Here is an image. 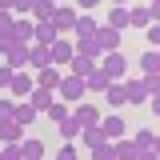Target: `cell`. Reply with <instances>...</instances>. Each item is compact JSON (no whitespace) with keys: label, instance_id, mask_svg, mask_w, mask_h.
Listing matches in <instances>:
<instances>
[{"label":"cell","instance_id":"obj_16","mask_svg":"<svg viewBox=\"0 0 160 160\" xmlns=\"http://www.w3.org/2000/svg\"><path fill=\"white\" fill-rule=\"evenodd\" d=\"M52 100H56V92H52V88H32V96H28V104L36 108V116H44Z\"/></svg>","mask_w":160,"mask_h":160},{"label":"cell","instance_id":"obj_20","mask_svg":"<svg viewBox=\"0 0 160 160\" xmlns=\"http://www.w3.org/2000/svg\"><path fill=\"white\" fill-rule=\"evenodd\" d=\"M104 100H108L112 108H124V104H128V92H124V80H112V84L104 88Z\"/></svg>","mask_w":160,"mask_h":160},{"label":"cell","instance_id":"obj_35","mask_svg":"<svg viewBox=\"0 0 160 160\" xmlns=\"http://www.w3.org/2000/svg\"><path fill=\"white\" fill-rule=\"evenodd\" d=\"M0 156L4 160H24V152H20V144H0Z\"/></svg>","mask_w":160,"mask_h":160},{"label":"cell","instance_id":"obj_11","mask_svg":"<svg viewBox=\"0 0 160 160\" xmlns=\"http://www.w3.org/2000/svg\"><path fill=\"white\" fill-rule=\"evenodd\" d=\"M48 64H52V48L32 44V48H28V72H40V68H48Z\"/></svg>","mask_w":160,"mask_h":160},{"label":"cell","instance_id":"obj_3","mask_svg":"<svg viewBox=\"0 0 160 160\" xmlns=\"http://www.w3.org/2000/svg\"><path fill=\"white\" fill-rule=\"evenodd\" d=\"M32 88H36V76H32L28 68H20V72H12V84H8V92H12V100H28V96H32Z\"/></svg>","mask_w":160,"mask_h":160},{"label":"cell","instance_id":"obj_19","mask_svg":"<svg viewBox=\"0 0 160 160\" xmlns=\"http://www.w3.org/2000/svg\"><path fill=\"white\" fill-rule=\"evenodd\" d=\"M92 68H96V60H88V56H72L64 72H68V76H76V80H84L88 72H92Z\"/></svg>","mask_w":160,"mask_h":160},{"label":"cell","instance_id":"obj_34","mask_svg":"<svg viewBox=\"0 0 160 160\" xmlns=\"http://www.w3.org/2000/svg\"><path fill=\"white\" fill-rule=\"evenodd\" d=\"M12 112H16V100H12V96H0V120H12Z\"/></svg>","mask_w":160,"mask_h":160},{"label":"cell","instance_id":"obj_22","mask_svg":"<svg viewBox=\"0 0 160 160\" xmlns=\"http://www.w3.org/2000/svg\"><path fill=\"white\" fill-rule=\"evenodd\" d=\"M104 28H112V32H124V28H128V8H116V4H112V12L104 16Z\"/></svg>","mask_w":160,"mask_h":160},{"label":"cell","instance_id":"obj_27","mask_svg":"<svg viewBox=\"0 0 160 160\" xmlns=\"http://www.w3.org/2000/svg\"><path fill=\"white\" fill-rule=\"evenodd\" d=\"M124 92H128V104H148V92H144V84L136 80H124Z\"/></svg>","mask_w":160,"mask_h":160},{"label":"cell","instance_id":"obj_38","mask_svg":"<svg viewBox=\"0 0 160 160\" xmlns=\"http://www.w3.org/2000/svg\"><path fill=\"white\" fill-rule=\"evenodd\" d=\"M8 84H12V68L0 60V88H8Z\"/></svg>","mask_w":160,"mask_h":160},{"label":"cell","instance_id":"obj_40","mask_svg":"<svg viewBox=\"0 0 160 160\" xmlns=\"http://www.w3.org/2000/svg\"><path fill=\"white\" fill-rule=\"evenodd\" d=\"M12 20H16L12 12H0V32H12Z\"/></svg>","mask_w":160,"mask_h":160},{"label":"cell","instance_id":"obj_43","mask_svg":"<svg viewBox=\"0 0 160 160\" xmlns=\"http://www.w3.org/2000/svg\"><path fill=\"white\" fill-rule=\"evenodd\" d=\"M148 108H152V112L160 116V92H156V96H148Z\"/></svg>","mask_w":160,"mask_h":160},{"label":"cell","instance_id":"obj_9","mask_svg":"<svg viewBox=\"0 0 160 160\" xmlns=\"http://www.w3.org/2000/svg\"><path fill=\"white\" fill-rule=\"evenodd\" d=\"M96 48H100V56H104V52H120V32H112V28L100 24L96 28Z\"/></svg>","mask_w":160,"mask_h":160},{"label":"cell","instance_id":"obj_21","mask_svg":"<svg viewBox=\"0 0 160 160\" xmlns=\"http://www.w3.org/2000/svg\"><path fill=\"white\" fill-rule=\"evenodd\" d=\"M152 24V16H148V4H136V8H128V28H148Z\"/></svg>","mask_w":160,"mask_h":160},{"label":"cell","instance_id":"obj_17","mask_svg":"<svg viewBox=\"0 0 160 160\" xmlns=\"http://www.w3.org/2000/svg\"><path fill=\"white\" fill-rule=\"evenodd\" d=\"M140 76H160V56H156V48H144V52H140Z\"/></svg>","mask_w":160,"mask_h":160},{"label":"cell","instance_id":"obj_46","mask_svg":"<svg viewBox=\"0 0 160 160\" xmlns=\"http://www.w3.org/2000/svg\"><path fill=\"white\" fill-rule=\"evenodd\" d=\"M112 4H116V8H128V4H132V0H112Z\"/></svg>","mask_w":160,"mask_h":160},{"label":"cell","instance_id":"obj_37","mask_svg":"<svg viewBox=\"0 0 160 160\" xmlns=\"http://www.w3.org/2000/svg\"><path fill=\"white\" fill-rule=\"evenodd\" d=\"M144 40H148L152 48H160V24H148V28H144Z\"/></svg>","mask_w":160,"mask_h":160},{"label":"cell","instance_id":"obj_41","mask_svg":"<svg viewBox=\"0 0 160 160\" xmlns=\"http://www.w3.org/2000/svg\"><path fill=\"white\" fill-rule=\"evenodd\" d=\"M148 16H152V24H160V0H148Z\"/></svg>","mask_w":160,"mask_h":160},{"label":"cell","instance_id":"obj_1","mask_svg":"<svg viewBox=\"0 0 160 160\" xmlns=\"http://www.w3.org/2000/svg\"><path fill=\"white\" fill-rule=\"evenodd\" d=\"M96 64H100V72L108 80H128V56L124 52H104Z\"/></svg>","mask_w":160,"mask_h":160},{"label":"cell","instance_id":"obj_25","mask_svg":"<svg viewBox=\"0 0 160 160\" xmlns=\"http://www.w3.org/2000/svg\"><path fill=\"white\" fill-rule=\"evenodd\" d=\"M32 44H40V48H52V44H56V28H52V24H36Z\"/></svg>","mask_w":160,"mask_h":160},{"label":"cell","instance_id":"obj_29","mask_svg":"<svg viewBox=\"0 0 160 160\" xmlns=\"http://www.w3.org/2000/svg\"><path fill=\"white\" fill-rule=\"evenodd\" d=\"M68 112H72V108H68V104H64V100H52V104H48V112H44V116L52 120V124H60V120L68 116Z\"/></svg>","mask_w":160,"mask_h":160},{"label":"cell","instance_id":"obj_39","mask_svg":"<svg viewBox=\"0 0 160 160\" xmlns=\"http://www.w3.org/2000/svg\"><path fill=\"white\" fill-rule=\"evenodd\" d=\"M32 4H36V0H16V16H28V12H32Z\"/></svg>","mask_w":160,"mask_h":160},{"label":"cell","instance_id":"obj_47","mask_svg":"<svg viewBox=\"0 0 160 160\" xmlns=\"http://www.w3.org/2000/svg\"><path fill=\"white\" fill-rule=\"evenodd\" d=\"M56 4H60V0H56ZM64 4H72V0H64Z\"/></svg>","mask_w":160,"mask_h":160},{"label":"cell","instance_id":"obj_14","mask_svg":"<svg viewBox=\"0 0 160 160\" xmlns=\"http://www.w3.org/2000/svg\"><path fill=\"white\" fill-rule=\"evenodd\" d=\"M56 132H60V140H64V144H76V136H80V120L68 112V116L56 124Z\"/></svg>","mask_w":160,"mask_h":160},{"label":"cell","instance_id":"obj_30","mask_svg":"<svg viewBox=\"0 0 160 160\" xmlns=\"http://www.w3.org/2000/svg\"><path fill=\"white\" fill-rule=\"evenodd\" d=\"M80 144H88V148H96V144H104V132H100V128H80Z\"/></svg>","mask_w":160,"mask_h":160},{"label":"cell","instance_id":"obj_8","mask_svg":"<svg viewBox=\"0 0 160 160\" xmlns=\"http://www.w3.org/2000/svg\"><path fill=\"white\" fill-rule=\"evenodd\" d=\"M28 48H32V44H16V48H8L0 60H4L12 72H20V68H28Z\"/></svg>","mask_w":160,"mask_h":160},{"label":"cell","instance_id":"obj_26","mask_svg":"<svg viewBox=\"0 0 160 160\" xmlns=\"http://www.w3.org/2000/svg\"><path fill=\"white\" fill-rule=\"evenodd\" d=\"M12 120H16L20 128H28V124L36 120V108H32L28 100H16V112H12Z\"/></svg>","mask_w":160,"mask_h":160},{"label":"cell","instance_id":"obj_12","mask_svg":"<svg viewBox=\"0 0 160 160\" xmlns=\"http://www.w3.org/2000/svg\"><path fill=\"white\" fill-rule=\"evenodd\" d=\"M32 76H36V88H52V92H56V88H60V80H64V72L48 64V68H40V72H32Z\"/></svg>","mask_w":160,"mask_h":160},{"label":"cell","instance_id":"obj_13","mask_svg":"<svg viewBox=\"0 0 160 160\" xmlns=\"http://www.w3.org/2000/svg\"><path fill=\"white\" fill-rule=\"evenodd\" d=\"M20 152H24V160H44V152H48V144L36 136H24L20 140Z\"/></svg>","mask_w":160,"mask_h":160},{"label":"cell","instance_id":"obj_48","mask_svg":"<svg viewBox=\"0 0 160 160\" xmlns=\"http://www.w3.org/2000/svg\"><path fill=\"white\" fill-rule=\"evenodd\" d=\"M156 56H160V48H156Z\"/></svg>","mask_w":160,"mask_h":160},{"label":"cell","instance_id":"obj_42","mask_svg":"<svg viewBox=\"0 0 160 160\" xmlns=\"http://www.w3.org/2000/svg\"><path fill=\"white\" fill-rule=\"evenodd\" d=\"M72 4H76V12H80V8H96L100 0H72Z\"/></svg>","mask_w":160,"mask_h":160},{"label":"cell","instance_id":"obj_10","mask_svg":"<svg viewBox=\"0 0 160 160\" xmlns=\"http://www.w3.org/2000/svg\"><path fill=\"white\" fill-rule=\"evenodd\" d=\"M28 16H32V24H52V16H56V0H36Z\"/></svg>","mask_w":160,"mask_h":160},{"label":"cell","instance_id":"obj_4","mask_svg":"<svg viewBox=\"0 0 160 160\" xmlns=\"http://www.w3.org/2000/svg\"><path fill=\"white\" fill-rule=\"evenodd\" d=\"M80 96H84V80L64 72V80H60V88H56V100H64V104L72 108V104H80Z\"/></svg>","mask_w":160,"mask_h":160},{"label":"cell","instance_id":"obj_32","mask_svg":"<svg viewBox=\"0 0 160 160\" xmlns=\"http://www.w3.org/2000/svg\"><path fill=\"white\" fill-rule=\"evenodd\" d=\"M152 136H156V132H152V128H140L136 136H132V144H136L140 152H144V148H152Z\"/></svg>","mask_w":160,"mask_h":160},{"label":"cell","instance_id":"obj_45","mask_svg":"<svg viewBox=\"0 0 160 160\" xmlns=\"http://www.w3.org/2000/svg\"><path fill=\"white\" fill-rule=\"evenodd\" d=\"M152 152H156V156H160V132H156V136H152Z\"/></svg>","mask_w":160,"mask_h":160},{"label":"cell","instance_id":"obj_49","mask_svg":"<svg viewBox=\"0 0 160 160\" xmlns=\"http://www.w3.org/2000/svg\"><path fill=\"white\" fill-rule=\"evenodd\" d=\"M0 160H4V156H0Z\"/></svg>","mask_w":160,"mask_h":160},{"label":"cell","instance_id":"obj_23","mask_svg":"<svg viewBox=\"0 0 160 160\" xmlns=\"http://www.w3.org/2000/svg\"><path fill=\"white\" fill-rule=\"evenodd\" d=\"M108 84H112V80L104 76V72H100V64H96V68H92V72L84 76V92H104Z\"/></svg>","mask_w":160,"mask_h":160},{"label":"cell","instance_id":"obj_7","mask_svg":"<svg viewBox=\"0 0 160 160\" xmlns=\"http://www.w3.org/2000/svg\"><path fill=\"white\" fill-rule=\"evenodd\" d=\"M72 116L80 120V128H96V124H100V116H104V112H100L96 104H84V100H80V104H72Z\"/></svg>","mask_w":160,"mask_h":160},{"label":"cell","instance_id":"obj_33","mask_svg":"<svg viewBox=\"0 0 160 160\" xmlns=\"http://www.w3.org/2000/svg\"><path fill=\"white\" fill-rule=\"evenodd\" d=\"M56 160H80V148H76V144H60V148H56Z\"/></svg>","mask_w":160,"mask_h":160},{"label":"cell","instance_id":"obj_28","mask_svg":"<svg viewBox=\"0 0 160 160\" xmlns=\"http://www.w3.org/2000/svg\"><path fill=\"white\" fill-rule=\"evenodd\" d=\"M96 28H100V20H92V16H76L72 36H96Z\"/></svg>","mask_w":160,"mask_h":160},{"label":"cell","instance_id":"obj_31","mask_svg":"<svg viewBox=\"0 0 160 160\" xmlns=\"http://www.w3.org/2000/svg\"><path fill=\"white\" fill-rule=\"evenodd\" d=\"M88 160H116V148H112V140H104V144H96Z\"/></svg>","mask_w":160,"mask_h":160},{"label":"cell","instance_id":"obj_2","mask_svg":"<svg viewBox=\"0 0 160 160\" xmlns=\"http://www.w3.org/2000/svg\"><path fill=\"white\" fill-rule=\"evenodd\" d=\"M76 4H56V16H52V28H56V36H72V28H76Z\"/></svg>","mask_w":160,"mask_h":160},{"label":"cell","instance_id":"obj_6","mask_svg":"<svg viewBox=\"0 0 160 160\" xmlns=\"http://www.w3.org/2000/svg\"><path fill=\"white\" fill-rule=\"evenodd\" d=\"M76 56V48H72V36H56V44H52V68H68V60Z\"/></svg>","mask_w":160,"mask_h":160},{"label":"cell","instance_id":"obj_18","mask_svg":"<svg viewBox=\"0 0 160 160\" xmlns=\"http://www.w3.org/2000/svg\"><path fill=\"white\" fill-rule=\"evenodd\" d=\"M24 140V128L16 120H0V144H20Z\"/></svg>","mask_w":160,"mask_h":160},{"label":"cell","instance_id":"obj_24","mask_svg":"<svg viewBox=\"0 0 160 160\" xmlns=\"http://www.w3.org/2000/svg\"><path fill=\"white\" fill-rule=\"evenodd\" d=\"M112 148H116V160H136V156H140V148L132 144V136H120V140H112Z\"/></svg>","mask_w":160,"mask_h":160},{"label":"cell","instance_id":"obj_44","mask_svg":"<svg viewBox=\"0 0 160 160\" xmlns=\"http://www.w3.org/2000/svg\"><path fill=\"white\" fill-rule=\"evenodd\" d=\"M136 160H160V156H156V152H152V148H144V152H140Z\"/></svg>","mask_w":160,"mask_h":160},{"label":"cell","instance_id":"obj_5","mask_svg":"<svg viewBox=\"0 0 160 160\" xmlns=\"http://www.w3.org/2000/svg\"><path fill=\"white\" fill-rule=\"evenodd\" d=\"M96 128L104 132V140H120L124 132H128V124H124V116H120V112H104Z\"/></svg>","mask_w":160,"mask_h":160},{"label":"cell","instance_id":"obj_36","mask_svg":"<svg viewBox=\"0 0 160 160\" xmlns=\"http://www.w3.org/2000/svg\"><path fill=\"white\" fill-rule=\"evenodd\" d=\"M140 84H144L148 96H156V92H160V76H140Z\"/></svg>","mask_w":160,"mask_h":160},{"label":"cell","instance_id":"obj_15","mask_svg":"<svg viewBox=\"0 0 160 160\" xmlns=\"http://www.w3.org/2000/svg\"><path fill=\"white\" fill-rule=\"evenodd\" d=\"M32 32H36L32 16H16V20H12V36H16L20 44H32Z\"/></svg>","mask_w":160,"mask_h":160}]
</instances>
